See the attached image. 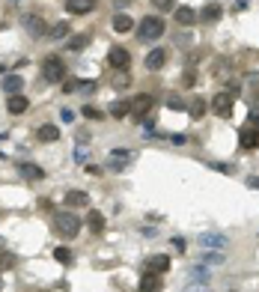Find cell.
<instances>
[{
  "label": "cell",
  "mask_w": 259,
  "mask_h": 292,
  "mask_svg": "<svg viewBox=\"0 0 259 292\" xmlns=\"http://www.w3.org/2000/svg\"><path fill=\"white\" fill-rule=\"evenodd\" d=\"M54 229L63 236V239H75L81 232V218L75 212H57L54 215Z\"/></svg>",
  "instance_id": "1"
},
{
  "label": "cell",
  "mask_w": 259,
  "mask_h": 292,
  "mask_svg": "<svg viewBox=\"0 0 259 292\" xmlns=\"http://www.w3.org/2000/svg\"><path fill=\"white\" fill-rule=\"evenodd\" d=\"M140 42L146 39V42H155V39H161L164 36V21L158 18V15H146L143 21H140Z\"/></svg>",
  "instance_id": "2"
},
{
  "label": "cell",
  "mask_w": 259,
  "mask_h": 292,
  "mask_svg": "<svg viewBox=\"0 0 259 292\" xmlns=\"http://www.w3.org/2000/svg\"><path fill=\"white\" fill-rule=\"evenodd\" d=\"M63 78H66V63L60 57H48L42 63V81L45 84H60Z\"/></svg>",
  "instance_id": "3"
},
{
  "label": "cell",
  "mask_w": 259,
  "mask_h": 292,
  "mask_svg": "<svg viewBox=\"0 0 259 292\" xmlns=\"http://www.w3.org/2000/svg\"><path fill=\"white\" fill-rule=\"evenodd\" d=\"M131 161H134V152H128V149H113V152L107 155V164H110L113 170H122V167H128Z\"/></svg>",
  "instance_id": "4"
},
{
  "label": "cell",
  "mask_w": 259,
  "mask_h": 292,
  "mask_svg": "<svg viewBox=\"0 0 259 292\" xmlns=\"http://www.w3.org/2000/svg\"><path fill=\"white\" fill-rule=\"evenodd\" d=\"M232 101H235V98L229 96V93H218L215 101H212V107H215V113H218V116H224V120H227L229 113H232Z\"/></svg>",
  "instance_id": "5"
},
{
  "label": "cell",
  "mask_w": 259,
  "mask_h": 292,
  "mask_svg": "<svg viewBox=\"0 0 259 292\" xmlns=\"http://www.w3.org/2000/svg\"><path fill=\"white\" fill-rule=\"evenodd\" d=\"M238 143L244 146V149H256L259 146V131L253 126H244V129L238 131Z\"/></svg>",
  "instance_id": "6"
},
{
  "label": "cell",
  "mask_w": 259,
  "mask_h": 292,
  "mask_svg": "<svg viewBox=\"0 0 259 292\" xmlns=\"http://www.w3.org/2000/svg\"><path fill=\"white\" fill-rule=\"evenodd\" d=\"M24 27H27V33H30V36H36V39L48 33V24H45L39 15H24Z\"/></svg>",
  "instance_id": "7"
},
{
  "label": "cell",
  "mask_w": 259,
  "mask_h": 292,
  "mask_svg": "<svg viewBox=\"0 0 259 292\" xmlns=\"http://www.w3.org/2000/svg\"><path fill=\"white\" fill-rule=\"evenodd\" d=\"M107 63L113 66V69H128L131 57L125 48H110V54H107Z\"/></svg>",
  "instance_id": "8"
},
{
  "label": "cell",
  "mask_w": 259,
  "mask_h": 292,
  "mask_svg": "<svg viewBox=\"0 0 259 292\" xmlns=\"http://www.w3.org/2000/svg\"><path fill=\"white\" fill-rule=\"evenodd\" d=\"M167 268H170V257L167 254H155V257L146 260V271H152V274H164Z\"/></svg>",
  "instance_id": "9"
},
{
  "label": "cell",
  "mask_w": 259,
  "mask_h": 292,
  "mask_svg": "<svg viewBox=\"0 0 259 292\" xmlns=\"http://www.w3.org/2000/svg\"><path fill=\"white\" fill-rule=\"evenodd\" d=\"M66 9L72 15H87V12L96 9V0H66Z\"/></svg>",
  "instance_id": "10"
},
{
  "label": "cell",
  "mask_w": 259,
  "mask_h": 292,
  "mask_svg": "<svg viewBox=\"0 0 259 292\" xmlns=\"http://www.w3.org/2000/svg\"><path fill=\"white\" fill-rule=\"evenodd\" d=\"M164 63H167V51H164V48H152V51L146 54V69L158 72V69H164Z\"/></svg>",
  "instance_id": "11"
},
{
  "label": "cell",
  "mask_w": 259,
  "mask_h": 292,
  "mask_svg": "<svg viewBox=\"0 0 259 292\" xmlns=\"http://www.w3.org/2000/svg\"><path fill=\"white\" fill-rule=\"evenodd\" d=\"M140 292H161V274L143 271V277H140Z\"/></svg>",
  "instance_id": "12"
},
{
  "label": "cell",
  "mask_w": 259,
  "mask_h": 292,
  "mask_svg": "<svg viewBox=\"0 0 259 292\" xmlns=\"http://www.w3.org/2000/svg\"><path fill=\"white\" fill-rule=\"evenodd\" d=\"M63 203L69 209H84V206H90V194H84V191H69L63 197Z\"/></svg>",
  "instance_id": "13"
},
{
  "label": "cell",
  "mask_w": 259,
  "mask_h": 292,
  "mask_svg": "<svg viewBox=\"0 0 259 292\" xmlns=\"http://www.w3.org/2000/svg\"><path fill=\"white\" fill-rule=\"evenodd\" d=\"M149 107H152V96H137V98H131V113H134L137 120H143V113H149Z\"/></svg>",
  "instance_id": "14"
},
{
  "label": "cell",
  "mask_w": 259,
  "mask_h": 292,
  "mask_svg": "<svg viewBox=\"0 0 259 292\" xmlns=\"http://www.w3.org/2000/svg\"><path fill=\"white\" fill-rule=\"evenodd\" d=\"M21 87H24V78H21V75H6V78L0 81V90L9 93V96H15Z\"/></svg>",
  "instance_id": "15"
},
{
  "label": "cell",
  "mask_w": 259,
  "mask_h": 292,
  "mask_svg": "<svg viewBox=\"0 0 259 292\" xmlns=\"http://www.w3.org/2000/svg\"><path fill=\"white\" fill-rule=\"evenodd\" d=\"M27 107H30V101H27L24 96H18V93H15V96H9V101H6V110H9V113H15V116H18V113H24Z\"/></svg>",
  "instance_id": "16"
},
{
  "label": "cell",
  "mask_w": 259,
  "mask_h": 292,
  "mask_svg": "<svg viewBox=\"0 0 259 292\" xmlns=\"http://www.w3.org/2000/svg\"><path fill=\"white\" fill-rule=\"evenodd\" d=\"M224 15V9H221V3H206L203 6V12H200V18L206 21V24H212V21H218Z\"/></svg>",
  "instance_id": "17"
},
{
  "label": "cell",
  "mask_w": 259,
  "mask_h": 292,
  "mask_svg": "<svg viewBox=\"0 0 259 292\" xmlns=\"http://www.w3.org/2000/svg\"><path fill=\"white\" fill-rule=\"evenodd\" d=\"M110 27H113L116 33H128L131 27H134V21H131L125 12H116V15H113V21H110Z\"/></svg>",
  "instance_id": "18"
},
{
  "label": "cell",
  "mask_w": 259,
  "mask_h": 292,
  "mask_svg": "<svg viewBox=\"0 0 259 292\" xmlns=\"http://www.w3.org/2000/svg\"><path fill=\"white\" fill-rule=\"evenodd\" d=\"M128 113H131V101H128V98L110 104V116H113V120H122V116H128Z\"/></svg>",
  "instance_id": "19"
},
{
  "label": "cell",
  "mask_w": 259,
  "mask_h": 292,
  "mask_svg": "<svg viewBox=\"0 0 259 292\" xmlns=\"http://www.w3.org/2000/svg\"><path fill=\"white\" fill-rule=\"evenodd\" d=\"M176 21L188 27V24H194L197 21V12L191 9V6H179V9H176Z\"/></svg>",
  "instance_id": "20"
},
{
  "label": "cell",
  "mask_w": 259,
  "mask_h": 292,
  "mask_svg": "<svg viewBox=\"0 0 259 292\" xmlns=\"http://www.w3.org/2000/svg\"><path fill=\"white\" fill-rule=\"evenodd\" d=\"M200 245H203V248H218V251H221V248L227 245V239H224V236H212V232H206V236L200 239Z\"/></svg>",
  "instance_id": "21"
},
{
  "label": "cell",
  "mask_w": 259,
  "mask_h": 292,
  "mask_svg": "<svg viewBox=\"0 0 259 292\" xmlns=\"http://www.w3.org/2000/svg\"><path fill=\"white\" fill-rule=\"evenodd\" d=\"M57 137H60V129H57V126H42V129H39V140H42V143H54Z\"/></svg>",
  "instance_id": "22"
},
{
  "label": "cell",
  "mask_w": 259,
  "mask_h": 292,
  "mask_svg": "<svg viewBox=\"0 0 259 292\" xmlns=\"http://www.w3.org/2000/svg\"><path fill=\"white\" fill-rule=\"evenodd\" d=\"M21 173H24L27 179H36V182H39V179H45V170H42L39 164H21Z\"/></svg>",
  "instance_id": "23"
},
{
  "label": "cell",
  "mask_w": 259,
  "mask_h": 292,
  "mask_svg": "<svg viewBox=\"0 0 259 292\" xmlns=\"http://www.w3.org/2000/svg\"><path fill=\"white\" fill-rule=\"evenodd\" d=\"M87 227L93 229V232H101V229H104V215H101V212H90V215H87Z\"/></svg>",
  "instance_id": "24"
},
{
  "label": "cell",
  "mask_w": 259,
  "mask_h": 292,
  "mask_svg": "<svg viewBox=\"0 0 259 292\" xmlns=\"http://www.w3.org/2000/svg\"><path fill=\"white\" fill-rule=\"evenodd\" d=\"M87 45H90V36H87V33H84V36H72V39H69V51H84Z\"/></svg>",
  "instance_id": "25"
},
{
  "label": "cell",
  "mask_w": 259,
  "mask_h": 292,
  "mask_svg": "<svg viewBox=\"0 0 259 292\" xmlns=\"http://www.w3.org/2000/svg\"><path fill=\"white\" fill-rule=\"evenodd\" d=\"M203 113H206V101H203V98H194V101H191V116L200 120Z\"/></svg>",
  "instance_id": "26"
},
{
  "label": "cell",
  "mask_w": 259,
  "mask_h": 292,
  "mask_svg": "<svg viewBox=\"0 0 259 292\" xmlns=\"http://www.w3.org/2000/svg\"><path fill=\"white\" fill-rule=\"evenodd\" d=\"M63 36H69V21L54 24V30H51V39H63Z\"/></svg>",
  "instance_id": "27"
},
{
  "label": "cell",
  "mask_w": 259,
  "mask_h": 292,
  "mask_svg": "<svg viewBox=\"0 0 259 292\" xmlns=\"http://www.w3.org/2000/svg\"><path fill=\"white\" fill-rule=\"evenodd\" d=\"M54 260H57V262H72V254H69V248H57V251H54Z\"/></svg>",
  "instance_id": "28"
},
{
  "label": "cell",
  "mask_w": 259,
  "mask_h": 292,
  "mask_svg": "<svg viewBox=\"0 0 259 292\" xmlns=\"http://www.w3.org/2000/svg\"><path fill=\"white\" fill-rule=\"evenodd\" d=\"M155 3V9H161V12H170V9H176V0H152Z\"/></svg>",
  "instance_id": "29"
},
{
  "label": "cell",
  "mask_w": 259,
  "mask_h": 292,
  "mask_svg": "<svg viewBox=\"0 0 259 292\" xmlns=\"http://www.w3.org/2000/svg\"><path fill=\"white\" fill-rule=\"evenodd\" d=\"M84 116H87V120H101V110H98V107H93V104H87V107H84Z\"/></svg>",
  "instance_id": "30"
},
{
  "label": "cell",
  "mask_w": 259,
  "mask_h": 292,
  "mask_svg": "<svg viewBox=\"0 0 259 292\" xmlns=\"http://www.w3.org/2000/svg\"><path fill=\"white\" fill-rule=\"evenodd\" d=\"M12 265H15V257H12V254H3V257H0V271H6V268H12Z\"/></svg>",
  "instance_id": "31"
},
{
  "label": "cell",
  "mask_w": 259,
  "mask_h": 292,
  "mask_svg": "<svg viewBox=\"0 0 259 292\" xmlns=\"http://www.w3.org/2000/svg\"><path fill=\"white\" fill-rule=\"evenodd\" d=\"M209 167H212V170H218V173H232V167H229V164H221V161H212Z\"/></svg>",
  "instance_id": "32"
},
{
  "label": "cell",
  "mask_w": 259,
  "mask_h": 292,
  "mask_svg": "<svg viewBox=\"0 0 259 292\" xmlns=\"http://www.w3.org/2000/svg\"><path fill=\"white\" fill-rule=\"evenodd\" d=\"M182 84H185V87H194V84H197V75H194V72H185Z\"/></svg>",
  "instance_id": "33"
},
{
  "label": "cell",
  "mask_w": 259,
  "mask_h": 292,
  "mask_svg": "<svg viewBox=\"0 0 259 292\" xmlns=\"http://www.w3.org/2000/svg\"><path fill=\"white\" fill-rule=\"evenodd\" d=\"M63 90H66V93H75V90H81V84H78V81H66Z\"/></svg>",
  "instance_id": "34"
},
{
  "label": "cell",
  "mask_w": 259,
  "mask_h": 292,
  "mask_svg": "<svg viewBox=\"0 0 259 292\" xmlns=\"http://www.w3.org/2000/svg\"><path fill=\"white\" fill-rule=\"evenodd\" d=\"M60 116H63L66 123H72V120H75V110H72V107H63V110H60Z\"/></svg>",
  "instance_id": "35"
},
{
  "label": "cell",
  "mask_w": 259,
  "mask_h": 292,
  "mask_svg": "<svg viewBox=\"0 0 259 292\" xmlns=\"http://www.w3.org/2000/svg\"><path fill=\"white\" fill-rule=\"evenodd\" d=\"M244 9H247V0H235L232 3V12H244Z\"/></svg>",
  "instance_id": "36"
},
{
  "label": "cell",
  "mask_w": 259,
  "mask_h": 292,
  "mask_svg": "<svg viewBox=\"0 0 259 292\" xmlns=\"http://www.w3.org/2000/svg\"><path fill=\"white\" fill-rule=\"evenodd\" d=\"M87 173H90V176H101V167H98V164H90Z\"/></svg>",
  "instance_id": "37"
},
{
  "label": "cell",
  "mask_w": 259,
  "mask_h": 292,
  "mask_svg": "<svg viewBox=\"0 0 259 292\" xmlns=\"http://www.w3.org/2000/svg\"><path fill=\"white\" fill-rule=\"evenodd\" d=\"M170 107H173V110H182V107H185V104H182V101H179V98H170Z\"/></svg>",
  "instance_id": "38"
},
{
  "label": "cell",
  "mask_w": 259,
  "mask_h": 292,
  "mask_svg": "<svg viewBox=\"0 0 259 292\" xmlns=\"http://www.w3.org/2000/svg\"><path fill=\"white\" fill-rule=\"evenodd\" d=\"M173 248H176V251H185V239H173Z\"/></svg>",
  "instance_id": "39"
},
{
  "label": "cell",
  "mask_w": 259,
  "mask_h": 292,
  "mask_svg": "<svg viewBox=\"0 0 259 292\" xmlns=\"http://www.w3.org/2000/svg\"><path fill=\"white\" fill-rule=\"evenodd\" d=\"M113 6H116V12H119V9H125V6H128V0H113Z\"/></svg>",
  "instance_id": "40"
},
{
  "label": "cell",
  "mask_w": 259,
  "mask_h": 292,
  "mask_svg": "<svg viewBox=\"0 0 259 292\" xmlns=\"http://www.w3.org/2000/svg\"><path fill=\"white\" fill-rule=\"evenodd\" d=\"M247 185H250V188H259V176H250V179H247Z\"/></svg>",
  "instance_id": "41"
},
{
  "label": "cell",
  "mask_w": 259,
  "mask_h": 292,
  "mask_svg": "<svg viewBox=\"0 0 259 292\" xmlns=\"http://www.w3.org/2000/svg\"><path fill=\"white\" fill-rule=\"evenodd\" d=\"M0 289H3V283H0Z\"/></svg>",
  "instance_id": "42"
}]
</instances>
